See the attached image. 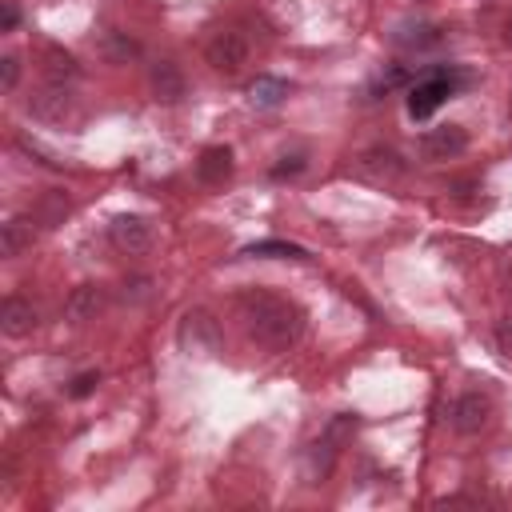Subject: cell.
<instances>
[{"instance_id": "obj_1", "label": "cell", "mask_w": 512, "mask_h": 512, "mask_svg": "<svg viewBox=\"0 0 512 512\" xmlns=\"http://www.w3.org/2000/svg\"><path fill=\"white\" fill-rule=\"evenodd\" d=\"M236 316L244 332L268 348V352H288L304 336V312L288 296H276L268 288H248L236 296Z\"/></svg>"}, {"instance_id": "obj_2", "label": "cell", "mask_w": 512, "mask_h": 512, "mask_svg": "<svg viewBox=\"0 0 512 512\" xmlns=\"http://www.w3.org/2000/svg\"><path fill=\"white\" fill-rule=\"evenodd\" d=\"M348 432H352V416L340 412V416L324 428V436H316V440L304 448V484H324V480H328V472H332V464H336L340 444L348 440Z\"/></svg>"}, {"instance_id": "obj_3", "label": "cell", "mask_w": 512, "mask_h": 512, "mask_svg": "<svg viewBox=\"0 0 512 512\" xmlns=\"http://www.w3.org/2000/svg\"><path fill=\"white\" fill-rule=\"evenodd\" d=\"M180 348L188 352V356H216L220 352V344H224V336H220V324L212 320V312H204V308H188L184 316H180Z\"/></svg>"}, {"instance_id": "obj_4", "label": "cell", "mask_w": 512, "mask_h": 512, "mask_svg": "<svg viewBox=\"0 0 512 512\" xmlns=\"http://www.w3.org/2000/svg\"><path fill=\"white\" fill-rule=\"evenodd\" d=\"M404 172H408V164H404V156L396 152V148H384V144H376V148H364L360 156H356V176L360 180H372V184H396V180H404Z\"/></svg>"}, {"instance_id": "obj_5", "label": "cell", "mask_w": 512, "mask_h": 512, "mask_svg": "<svg viewBox=\"0 0 512 512\" xmlns=\"http://www.w3.org/2000/svg\"><path fill=\"white\" fill-rule=\"evenodd\" d=\"M204 56H208V64L216 68V72H240L244 68V60H248V36L244 32H236V28H220L208 44H204Z\"/></svg>"}, {"instance_id": "obj_6", "label": "cell", "mask_w": 512, "mask_h": 512, "mask_svg": "<svg viewBox=\"0 0 512 512\" xmlns=\"http://www.w3.org/2000/svg\"><path fill=\"white\" fill-rule=\"evenodd\" d=\"M456 84H460V76H456V72L436 68L428 80H420V84L408 92V112H412L416 120L432 116V112L440 108V100H444V96H452V88H456Z\"/></svg>"}, {"instance_id": "obj_7", "label": "cell", "mask_w": 512, "mask_h": 512, "mask_svg": "<svg viewBox=\"0 0 512 512\" xmlns=\"http://www.w3.org/2000/svg\"><path fill=\"white\" fill-rule=\"evenodd\" d=\"M108 240H112L116 252L140 256V252L152 248V224H148L144 216H136V212H120V216H112V224H108Z\"/></svg>"}, {"instance_id": "obj_8", "label": "cell", "mask_w": 512, "mask_h": 512, "mask_svg": "<svg viewBox=\"0 0 512 512\" xmlns=\"http://www.w3.org/2000/svg\"><path fill=\"white\" fill-rule=\"evenodd\" d=\"M488 420H492V400H488L484 392H464V396L452 404V428H456L460 436L484 432Z\"/></svg>"}, {"instance_id": "obj_9", "label": "cell", "mask_w": 512, "mask_h": 512, "mask_svg": "<svg viewBox=\"0 0 512 512\" xmlns=\"http://www.w3.org/2000/svg\"><path fill=\"white\" fill-rule=\"evenodd\" d=\"M468 148V132L460 124H440V128H428L420 136V152L424 160H452Z\"/></svg>"}, {"instance_id": "obj_10", "label": "cell", "mask_w": 512, "mask_h": 512, "mask_svg": "<svg viewBox=\"0 0 512 512\" xmlns=\"http://www.w3.org/2000/svg\"><path fill=\"white\" fill-rule=\"evenodd\" d=\"M36 324H40V312H36V304L32 300H24V296H8L4 304H0V328H4V336H28V332H36Z\"/></svg>"}, {"instance_id": "obj_11", "label": "cell", "mask_w": 512, "mask_h": 512, "mask_svg": "<svg viewBox=\"0 0 512 512\" xmlns=\"http://www.w3.org/2000/svg\"><path fill=\"white\" fill-rule=\"evenodd\" d=\"M28 112H32L36 120L56 124V120H64V116L72 112V92H68L64 84H44V88L28 100Z\"/></svg>"}, {"instance_id": "obj_12", "label": "cell", "mask_w": 512, "mask_h": 512, "mask_svg": "<svg viewBox=\"0 0 512 512\" xmlns=\"http://www.w3.org/2000/svg\"><path fill=\"white\" fill-rule=\"evenodd\" d=\"M104 304H108L104 288H96V284H80V288L68 292V300H64V316H68L72 324H88V320H96V316L104 312Z\"/></svg>"}, {"instance_id": "obj_13", "label": "cell", "mask_w": 512, "mask_h": 512, "mask_svg": "<svg viewBox=\"0 0 512 512\" xmlns=\"http://www.w3.org/2000/svg\"><path fill=\"white\" fill-rule=\"evenodd\" d=\"M228 176H232V148H224V144L204 148L200 160H196V180L208 184V188H220Z\"/></svg>"}, {"instance_id": "obj_14", "label": "cell", "mask_w": 512, "mask_h": 512, "mask_svg": "<svg viewBox=\"0 0 512 512\" xmlns=\"http://www.w3.org/2000/svg\"><path fill=\"white\" fill-rule=\"evenodd\" d=\"M148 84H152L156 100H164V104H176L184 96V76H180V68L172 60H156L152 72H148Z\"/></svg>"}, {"instance_id": "obj_15", "label": "cell", "mask_w": 512, "mask_h": 512, "mask_svg": "<svg viewBox=\"0 0 512 512\" xmlns=\"http://www.w3.org/2000/svg\"><path fill=\"white\" fill-rule=\"evenodd\" d=\"M32 240H36V220H32V216H12V220L0 228V252H4L8 260L20 256V252H28Z\"/></svg>"}, {"instance_id": "obj_16", "label": "cell", "mask_w": 512, "mask_h": 512, "mask_svg": "<svg viewBox=\"0 0 512 512\" xmlns=\"http://www.w3.org/2000/svg\"><path fill=\"white\" fill-rule=\"evenodd\" d=\"M392 44L404 48V52H420V48L440 44V28H436V24H400V28L392 32Z\"/></svg>"}, {"instance_id": "obj_17", "label": "cell", "mask_w": 512, "mask_h": 512, "mask_svg": "<svg viewBox=\"0 0 512 512\" xmlns=\"http://www.w3.org/2000/svg\"><path fill=\"white\" fill-rule=\"evenodd\" d=\"M80 76V64L68 56V52H60V48H44V80L48 84H72Z\"/></svg>"}, {"instance_id": "obj_18", "label": "cell", "mask_w": 512, "mask_h": 512, "mask_svg": "<svg viewBox=\"0 0 512 512\" xmlns=\"http://www.w3.org/2000/svg\"><path fill=\"white\" fill-rule=\"evenodd\" d=\"M284 96H288V84L276 80V76H256V80L248 84V100H252L256 108H276Z\"/></svg>"}, {"instance_id": "obj_19", "label": "cell", "mask_w": 512, "mask_h": 512, "mask_svg": "<svg viewBox=\"0 0 512 512\" xmlns=\"http://www.w3.org/2000/svg\"><path fill=\"white\" fill-rule=\"evenodd\" d=\"M248 256H288V260H304L308 252L300 244H288V240H256L248 248Z\"/></svg>"}, {"instance_id": "obj_20", "label": "cell", "mask_w": 512, "mask_h": 512, "mask_svg": "<svg viewBox=\"0 0 512 512\" xmlns=\"http://www.w3.org/2000/svg\"><path fill=\"white\" fill-rule=\"evenodd\" d=\"M104 56H108V60H128V56H136V44H132L128 36H120V32H108Z\"/></svg>"}, {"instance_id": "obj_21", "label": "cell", "mask_w": 512, "mask_h": 512, "mask_svg": "<svg viewBox=\"0 0 512 512\" xmlns=\"http://www.w3.org/2000/svg\"><path fill=\"white\" fill-rule=\"evenodd\" d=\"M16 80H20V60L16 56H4L0 60V84H4V92H12Z\"/></svg>"}, {"instance_id": "obj_22", "label": "cell", "mask_w": 512, "mask_h": 512, "mask_svg": "<svg viewBox=\"0 0 512 512\" xmlns=\"http://www.w3.org/2000/svg\"><path fill=\"white\" fill-rule=\"evenodd\" d=\"M300 172H304V156H300V152L284 156V160L272 168V176H276V180H284V176H300Z\"/></svg>"}, {"instance_id": "obj_23", "label": "cell", "mask_w": 512, "mask_h": 512, "mask_svg": "<svg viewBox=\"0 0 512 512\" xmlns=\"http://www.w3.org/2000/svg\"><path fill=\"white\" fill-rule=\"evenodd\" d=\"M148 284H152L148 276H136V280H124V292H120V296H124V300H132V304H136V300H148V292H152Z\"/></svg>"}, {"instance_id": "obj_24", "label": "cell", "mask_w": 512, "mask_h": 512, "mask_svg": "<svg viewBox=\"0 0 512 512\" xmlns=\"http://www.w3.org/2000/svg\"><path fill=\"white\" fill-rule=\"evenodd\" d=\"M496 352L500 356H512V316L496 324Z\"/></svg>"}, {"instance_id": "obj_25", "label": "cell", "mask_w": 512, "mask_h": 512, "mask_svg": "<svg viewBox=\"0 0 512 512\" xmlns=\"http://www.w3.org/2000/svg\"><path fill=\"white\" fill-rule=\"evenodd\" d=\"M96 384H100V376H96V372H80V376L72 380V388H68V392H72V396H88Z\"/></svg>"}, {"instance_id": "obj_26", "label": "cell", "mask_w": 512, "mask_h": 512, "mask_svg": "<svg viewBox=\"0 0 512 512\" xmlns=\"http://www.w3.org/2000/svg\"><path fill=\"white\" fill-rule=\"evenodd\" d=\"M16 20H20L16 4H4V32H12V28H16Z\"/></svg>"}, {"instance_id": "obj_27", "label": "cell", "mask_w": 512, "mask_h": 512, "mask_svg": "<svg viewBox=\"0 0 512 512\" xmlns=\"http://www.w3.org/2000/svg\"><path fill=\"white\" fill-rule=\"evenodd\" d=\"M504 44H508V48H512V16H508V20H504Z\"/></svg>"}]
</instances>
